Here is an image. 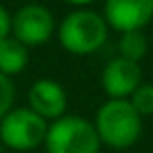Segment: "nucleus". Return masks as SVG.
<instances>
[{"label": "nucleus", "instance_id": "obj_1", "mask_svg": "<svg viewBox=\"0 0 153 153\" xmlns=\"http://www.w3.org/2000/svg\"><path fill=\"white\" fill-rule=\"evenodd\" d=\"M92 126L101 145H107L117 151L132 147L143 130L140 115L132 109L128 99H107L99 107Z\"/></svg>", "mask_w": 153, "mask_h": 153}, {"label": "nucleus", "instance_id": "obj_3", "mask_svg": "<svg viewBox=\"0 0 153 153\" xmlns=\"http://www.w3.org/2000/svg\"><path fill=\"white\" fill-rule=\"evenodd\" d=\"M44 147L46 153H99L101 140L92 122L80 115H63L48 124Z\"/></svg>", "mask_w": 153, "mask_h": 153}, {"label": "nucleus", "instance_id": "obj_13", "mask_svg": "<svg viewBox=\"0 0 153 153\" xmlns=\"http://www.w3.org/2000/svg\"><path fill=\"white\" fill-rule=\"evenodd\" d=\"M9 36H11V15L2 4H0V40H4Z\"/></svg>", "mask_w": 153, "mask_h": 153}, {"label": "nucleus", "instance_id": "obj_4", "mask_svg": "<svg viewBox=\"0 0 153 153\" xmlns=\"http://www.w3.org/2000/svg\"><path fill=\"white\" fill-rule=\"evenodd\" d=\"M48 122L36 115L30 107L11 109L0 120V143L13 151H34L44 145Z\"/></svg>", "mask_w": 153, "mask_h": 153}, {"label": "nucleus", "instance_id": "obj_7", "mask_svg": "<svg viewBox=\"0 0 153 153\" xmlns=\"http://www.w3.org/2000/svg\"><path fill=\"white\" fill-rule=\"evenodd\" d=\"M140 80V65L134 61H126L122 57L111 59L101 74V86L109 99H128L143 84Z\"/></svg>", "mask_w": 153, "mask_h": 153}, {"label": "nucleus", "instance_id": "obj_12", "mask_svg": "<svg viewBox=\"0 0 153 153\" xmlns=\"http://www.w3.org/2000/svg\"><path fill=\"white\" fill-rule=\"evenodd\" d=\"M15 103V84L11 78L0 74V120H2Z\"/></svg>", "mask_w": 153, "mask_h": 153}, {"label": "nucleus", "instance_id": "obj_11", "mask_svg": "<svg viewBox=\"0 0 153 153\" xmlns=\"http://www.w3.org/2000/svg\"><path fill=\"white\" fill-rule=\"evenodd\" d=\"M128 103L132 109L143 117V115H153V84H140L130 97Z\"/></svg>", "mask_w": 153, "mask_h": 153}, {"label": "nucleus", "instance_id": "obj_5", "mask_svg": "<svg viewBox=\"0 0 153 153\" xmlns=\"http://www.w3.org/2000/svg\"><path fill=\"white\" fill-rule=\"evenodd\" d=\"M11 34L25 48L40 46L55 34V17L42 4H25L11 17Z\"/></svg>", "mask_w": 153, "mask_h": 153}, {"label": "nucleus", "instance_id": "obj_9", "mask_svg": "<svg viewBox=\"0 0 153 153\" xmlns=\"http://www.w3.org/2000/svg\"><path fill=\"white\" fill-rule=\"evenodd\" d=\"M27 61H30V51L21 42H17L13 36L0 40V74L2 76L11 78L21 74L27 67Z\"/></svg>", "mask_w": 153, "mask_h": 153}, {"label": "nucleus", "instance_id": "obj_8", "mask_svg": "<svg viewBox=\"0 0 153 153\" xmlns=\"http://www.w3.org/2000/svg\"><path fill=\"white\" fill-rule=\"evenodd\" d=\"M27 103H30V109L36 115H40L44 122H48V120L55 122L65 115L67 94L61 84H57L51 78H42L32 84V88L27 92Z\"/></svg>", "mask_w": 153, "mask_h": 153}, {"label": "nucleus", "instance_id": "obj_15", "mask_svg": "<svg viewBox=\"0 0 153 153\" xmlns=\"http://www.w3.org/2000/svg\"><path fill=\"white\" fill-rule=\"evenodd\" d=\"M0 153H4V147H2V143H0Z\"/></svg>", "mask_w": 153, "mask_h": 153}, {"label": "nucleus", "instance_id": "obj_14", "mask_svg": "<svg viewBox=\"0 0 153 153\" xmlns=\"http://www.w3.org/2000/svg\"><path fill=\"white\" fill-rule=\"evenodd\" d=\"M67 4H74V7H86L90 2H94V0H65Z\"/></svg>", "mask_w": 153, "mask_h": 153}, {"label": "nucleus", "instance_id": "obj_10", "mask_svg": "<svg viewBox=\"0 0 153 153\" xmlns=\"http://www.w3.org/2000/svg\"><path fill=\"white\" fill-rule=\"evenodd\" d=\"M117 51H120L122 59L138 63L147 55V36L143 34V30H138V32H124L122 38H120Z\"/></svg>", "mask_w": 153, "mask_h": 153}, {"label": "nucleus", "instance_id": "obj_6", "mask_svg": "<svg viewBox=\"0 0 153 153\" xmlns=\"http://www.w3.org/2000/svg\"><path fill=\"white\" fill-rule=\"evenodd\" d=\"M107 27L117 32H138L153 19V0H105Z\"/></svg>", "mask_w": 153, "mask_h": 153}, {"label": "nucleus", "instance_id": "obj_2", "mask_svg": "<svg viewBox=\"0 0 153 153\" xmlns=\"http://www.w3.org/2000/svg\"><path fill=\"white\" fill-rule=\"evenodd\" d=\"M57 36H59V44L67 53L84 57L97 53L107 42V23L103 15L88 9H80L69 13L61 21Z\"/></svg>", "mask_w": 153, "mask_h": 153}]
</instances>
